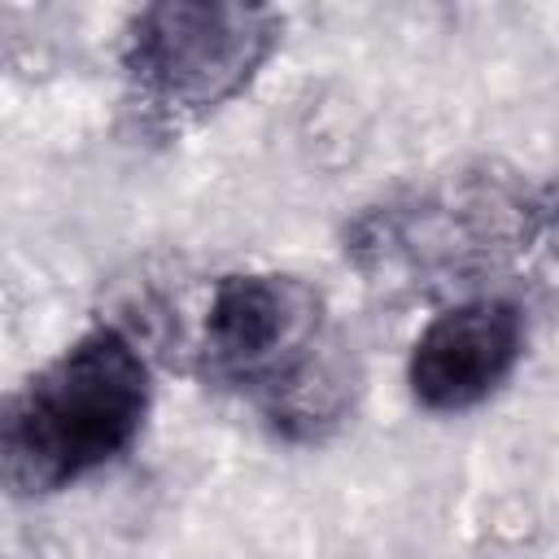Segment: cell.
<instances>
[{
  "instance_id": "obj_4",
  "label": "cell",
  "mask_w": 559,
  "mask_h": 559,
  "mask_svg": "<svg viewBox=\"0 0 559 559\" xmlns=\"http://www.w3.org/2000/svg\"><path fill=\"white\" fill-rule=\"evenodd\" d=\"M524 354V314L502 297H472L428 319L406 358L411 397L424 411L459 415L493 397Z\"/></svg>"
},
{
  "instance_id": "obj_3",
  "label": "cell",
  "mask_w": 559,
  "mask_h": 559,
  "mask_svg": "<svg viewBox=\"0 0 559 559\" xmlns=\"http://www.w3.org/2000/svg\"><path fill=\"white\" fill-rule=\"evenodd\" d=\"M323 297L280 271L223 275L210 288L201 323V362L218 384L249 389L275 415H288L306 397V380H319Z\"/></svg>"
},
{
  "instance_id": "obj_2",
  "label": "cell",
  "mask_w": 559,
  "mask_h": 559,
  "mask_svg": "<svg viewBox=\"0 0 559 559\" xmlns=\"http://www.w3.org/2000/svg\"><path fill=\"white\" fill-rule=\"evenodd\" d=\"M280 13L227 0H162L127 26V74L135 92L175 118L210 114L240 96L280 44Z\"/></svg>"
},
{
  "instance_id": "obj_1",
  "label": "cell",
  "mask_w": 559,
  "mask_h": 559,
  "mask_svg": "<svg viewBox=\"0 0 559 559\" xmlns=\"http://www.w3.org/2000/svg\"><path fill=\"white\" fill-rule=\"evenodd\" d=\"M153 371L135 336L96 323L48 358L4 411V480L13 493H57L114 463L144 428Z\"/></svg>"
}]
</instances>
